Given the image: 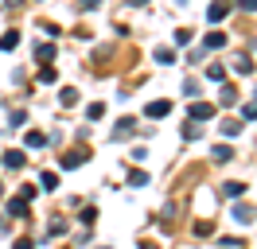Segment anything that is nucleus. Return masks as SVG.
Returning <instances> with one entry per match:
<instances>
[{
  "mask_svg": "<svg viewBox=\"0 0 257 249\" xmlns=\"http://www.w3.org/2000/svg\"><path fill=\"white\" fill-rule=\"evenodd\" d=\"M141 249H160V245H156V241H141Z\"/></svg>",
  "mask_w": 257,
  "mask_h": 249,
  "instance_id": "72a5a7b5",
  "label": "nucleus"
},
{
  "mask_svg": "<svg viewBox=\"0 0 257 249\" xmlns=\"http://www.w3.org/2000/svg\"><path fill=\"white\" fill-rule=\"evenodd\" d=\"M20 47V31H4L0 35V51H16Z\"/></svg>",
  "mask_w": 257,
  "mask_h": 249,
  "instance_id": "f8f14e48",
  "label": "nucleus"
},
{
  "mask_svg": "<svg viewBox=\"0 0 257 249\" xmlns=\"http://www.w3.org/2000/svg\"><path fill=\"white\" fill-rule=\"evenodd\" d=\"M101 249H105V245H101Z\"/></svg>",
  "mask_w": 257,
  "mask_h": 249,
  "instance_id": "e433bc0d",
  "label": "nucleus"
},
{
  "mask_svg": "<svg viewBox=\"0 0 257 249\" xmlns=\"http://www.w3.org/2000/svg\"><path fill=\"white\" fill-rule=\"evenodd\" d=\"M86 117H90V121H101V117H105V105H101V101H94V105L86 109Z\"/></svg>",
  "mask_w": 257,
  "mask_h": 249,
  "instance_id": "b1692460",
  "label": "nucleus"
},
{
  "mask_svg": "<svg viewBox=\"0 0 257 249\" xmlns=\"http://www.w3.org/2000/svg\"><path fill=\"white\" fill-rule=\"evenodd\" d=\"M183 93H187V97H195V93H199V82H195V78H187V82H183Z\"/></svg>",
  "mask_w": 257,
  "mask_h": 249,
  "instance_id": "c756f323",
  "label": "nucleus"
},
{
  "mask_svg": "<svg viewBox=\"0 0 257 249\" xmlns=\"http://www.w3.org/2000/svg\"><path fill=\"white\" fill-rule=\"evenodd\" d=\"M207 78H210V82H222V78H226V66H222V62H210V66H207Z\"/></svg>",
  "mask_w": 257,
  "mask_h": 249,
  "instance_id": "dca6fc26",
  "label": "nucleus"
},
{
  "mask_svg": "<svg viewBox=\"0 0 257 249\" xmlns=\"http://www.w3.org/2000/svg\"><path fill=\"white\" fill-rule=\"evenodd\" d=\"M238 8H245V12H257V0H238Z\"/></svg>",
  "mask_w": 257,
  "mask_h": 249,
  "instance_id": "473e14b6",
  "label": "nucleus"
},
{
  "mask_svg": "<svg viewBox=\"0 0 257 249\" xmlns=\"http://www.w3.org/2000/svg\"><path fill=\"white\" fill-rule=\"evenodd\" d=\"M145 183H148V171H141V168L128 171V187H145Z\"/></svg>",
  "mask_w": 257,
  "mask_h": 249,
  "instance_id": "f3484780",
  "label": "nucleus"
},
{
  "mask_svg": "<svg viewBox=\"0 0 257 249\" xmlns=\"http://www.w3.org/2000/svg\"><path fill=\"white\" fill-rule=\"evenodd\" d=\"M222 133H226V137H238V133H241V121L226 117V121H222Z\"/></svg>",
  "mask_w": 257,
  "mask_h": 249,
  "instance_id": "4be33fe9",
  "label": "nucleus"
},
{
  "mask_svg": "<svg viewBox=\"0 0 257 249\" xmlns=\"http://www.w3.org/2000/svg\"><path fill=\"white\" fill-rule=\"evenodd\" d=\"M210 117H214V105H210V101H191L187 121H210Z\"/></svg>",
  "mask_w": 257,
  "mask_h": 249,
  "instance_id": "f03ea898",
  "label": "nucleus"
},
{
  "mask_svg": "<svg viewBox=\"0 0 257 249\" xmlns=\"http://www.w3.org/2000/svg\"><path fill=\"white\" fill-rule=\"evenodd\" d=\"M222 195H226V199H241V195H245V183L230 179V183H222Z\"/></svg>",
  "mask_w": 257,
  "mask_h": 249,
  "instance_id": "9b49d317",
  "label": "nucleus"
},
{
  "mask_svg": "<svg viewBox=\"0 0 257 249\" xmlns=\"http://www.w3.org/2000/svg\"><path fill=\"white\" fill-rule=\"evenodd\" d=\"M59 101H63L66 109H70V105H78V90H70V86H66V90L59 93Z\"/></svg>",
  "mask_w": 257,
  "mask_h": 249,
  "instance_id": "6ab92c4d",
  "label": "nucleus"
},
{
  "mask_svg": "<svg viewBox=\"0 0 257 249\" xmlns=\"http://www.w3.org/2000/svg\"><path fill=\"white\" fill-rule=\"evenodd\" d=\"M39 183H43V191H55V187H59V175H55V171H43Z\"/></svg>",
  "mask_w": 257,
  "mask_h": 249,
  "instance_id": "412c9836",
  "label": "nucleus"
},
{
  "mask_svg": "<svg viewBox=\"0 0 257 249\" xmlns=\"http://www.w3.org/2000/svg\"><path fill=\"white\" fill-rule=\"evenodd\" d=\"M24 140H28V148H43V144H47V137H43V133H35V129H32Z\"/></svg>",
  "mask_w": 257,
  "mask_h": 249,
  "instance_id": "5701e85b",
  "label": "nucleus"
},
{
  "mask_svg": "<svg viewBox=\"0 0 257 249\" xmlns=\"http://www.w3.org/2000/svg\"><path fill=\"white\" fill-rule=\"evenodd\" d=\"M218 97H222V105H238V90H234V86H222Z\"/></svg>",
  "mask_w": 257,
  "mask_h": 249,
  "instance_id": "a211bd4d",
  "label": "nucleus"
},
{
  "mask_svg": "<svg viewBox=\"0 0 257 249\" xmlns=\"http://www.w3.org/2000/svg\"><path fill=\"white\" fill-rule=\"evenodd\" d=\"M156 62H160V66H172V62H176V51H172V47H156Z\"/></svg>",
  "mask_w": 257,
  "mask_h": 249,
  "instance_id": "ddd939ff",
  "label": "nucleus"
},
{
  "mask_svg": "<svg viewBox=\"0 0 257 249\" xmlns=\"http://www.w3.org/2000/svg\"><path fill=\"white\" fill-rule=\"evenodd\" d=\"M128 4H133V8H145V4H148V0H128Z\"/></svg>",
  "mask_w": 257,
  "mask_h": 249,
  "instance_id": "f704fd0d",
  "label": "nucleus"
},
{
  "mask_svg": "<svg viewBox=\"0 0 257 249\" xmlns=\"http://www.w3.org/2000/svg\"><path fill=\"white\" fill-rule=\"evenodd\" d=\"M218 47H226V31H210L203 39V51H218Z\"/></svg>",
  "mask_w": 257,
  "mask_h": 249,
  "instance_id": "1a4fd4ad",
  "label": "nucleus"
},
{
  "mask_svg": "<svg viewBox=\"0 0 257 249\" xmlns=\"http://www.w3.org/2000/svg\"><path fill=\"white\" fill-rule=\"evenodd\" d=\"M210 156H214V164H230V160H234V148H230V144H214Z\"/></svg>",
  "mask_w": 257,
  "mask_h": 249,
  "instance_id": "6e6552de",
  "label": "nucleus"
},
{
  "mask_svg": "<svg viewBox=\"0 0 257 249\" xmlns=\"http://www.w3.org/2000/svg\"><path fill=\"white\" fill-rule=\"evenodd\" d=\"M0 195H4V187H0Z\"/></svg>",
  "mask_w": 257,
  "mask_h": 249,
  "instance_id": "c9c22d12",
  "label": "nucleus"
},
{
  "mask_svg": "<svg viewBox=\"0 0 257 249\" xmlns=\"http://www.w3.org/2000/svg\"><path fill=\"white\" fill-rule=\"evenodd\" d=\"M168 113H172V101H148V109H145V117H156V121H160V117H168Z\"/></svg>",
  "mask_w": 257,
  "mask_h": 249,
  "instance_id": "39448f33",
  "label": "nucleus"
},
{
  "mask_svg": "<svg viewBox=\"0 0 257 249\" xmlns=\"http://www.w3.org/2000/svg\"><path fill=\"white\" fill-rule=\"evenodd\" d=\"M234 70H238V74H249V70H253V59H249V55H234Z\"/></svg>",
  "mask_w": 257,
  "mask_h": 249,
  "instance_id": "4468645a",
  "label": "nucleus"
},
{
  "mask_svg": "<svg viewBox=\"0 0 257 249\" xmlns=\"http://www.w3.org/2000/svg\"><path fill=\"white\" fill-rule=\"evenodd\" d=\"M4 210H8L12 218H24V214H28V199H20V195H16V199H8V206H4Z\"/></svg>",
  "mask_w": 257,
  "mask_h": 249,
  "instance_id": "9d476101",
  "label": "nucleus"
},
{
  "mask_svg": "<svg viewBox=\"0 0 257 249\" xmlns=\"http://www.w3.org/2000/svg\"><path fill=\"white\" fill-rule=\"evenodd\" d=\"M176 43H179V47H187V43H191V31L179 28V31H176Z\"/></svg>",
  "mask_w": 257,
  "mask_h": 249,
  "instance_id": "c85d7f7f",
  "label": "nucleus"
},
{
  "mask_svg": "<svg viewBox=\"0 0 257 249\" xmlns=\"http://www.w3.org/2000/svg\"><path fill=\"white\" fill-rule=\"evenodd\" d=\"M97 4H101V0H78V8H82V12H94Z\"/></svg>",
  "mask_w": 257,
  "mask_h": 249,
  "instance_id": "7c9ffc66",
  "label": "nucleus"
},
{
  "mask_svg": "<svg viewBox=\"0 0 257 249\" xmlns=\"http://www.w3.org/2000/svg\"><path fill=\"white\" fill-rule=\"evenodd\" d=\"M133 133H137V121H133V117H121L117 129H113V140H125V137H133Z\"/></svg>",
  "mask_w": 257,
  "mask_h": 249,
  "instance_id": "423d86ee",
  "label": "nucleus"
},
{
  "mask_svg": "<svg viewBox=\"0 0 257 249\" xmlns=\"http://www.w3.org/2000/svg\"><path fill=\"white\" fill-rule=\"evenodd\" d=\"M241 117H245V121H257V101H245V105H241Z\"/></svg>",
  "mask_w": 257,
  "mask_h": 249,
  "instance_id": "a878e982",
  "label": "nucleus"
},
{
  "mask_svg": "<svg viewBox=\"0 0 257 249\" xmlns=\"http://www.w3.org/2000/svg\"><path fill=\"white\" fill-rule=\"evenodd\" d=\"M0 160H4V168H12V171L24 168V152H20V148H8V152L0 156Z\"/></svg>",
  "mask_w": 257,
  "mask_h": 249,
  "instance_id": "0eeeda50",
  "label": "nucleus"
},
{
  "mask_svg": "<svg viewBox=\"0 0 257 249\" xmlns=\"http://www.w3.org/2000/svg\"><path fill=\"white\" fill-rule=\"evenodd\" d=\"M226 16H230V0H214V4L207 8V20H210V24H222Z\"/></svg>",
  "mask_w": 257,
  "mask_h": 249,
  "instance_id": "7ed1b4c3",
  "label": "nucleus"
},
{
  "mask_svg": "<svg viewBox=\"0 0 257 249\" xmlns=\"http://www.w3.org/2000/svg\"><path fill=\"white\" fill-rule=\"evenodd\" d=\"M59 164H63L66 171H74V168H82V164H86V148H74V152H66V156H59Z\"/></svg>",
  "mask_w": 257,
  "mask_h": 249,
  "instance_id": "20e7f679",
  "label": "nucleus"
},
{
  "mask_svg": "<svg viewBox=\"0 0 257 249\" xmlns=\"http://www.w3.org/2000/svg\"><path fill=\"white\" fill-rule=\"evenodd\" d=\"M35 59H39V62H51V59H55V47H51V43H39V47H35Z\"/></svg>",
  "mask_w": 257,
  "mask_h": 249,
  "instance_id": "2eb2a0df",
  "label": "nucleus"
},
{
  "mask_svg": "<svg viewBox=\"0 0 257 249\" xmlns=\"http://www.w3.org/2000/svg\"><path fill=\"white\" fill-rule=\"evenodd\" d=\"M12 249H35V241H32V237H20V241H16Z\"/></svg>",
  "mask_w": 257,
  "mask_h": 249,
  "instance_id": "2f4dec72",
  "label": "nucleus"
},
{
  "mask_svg": "<svg viewBox=\"0 0 257 249\" xmlns=\"http://www.w3.org/2000/svg\"><path fill=\"white\" fill-rule=\"evenodd\" d=\"M210 230H214V222H207V218H203V222H195V233H199V237H207Z\"/></svg>",
  "mask_w": 257,
  "mask_h": 249,
  "instance_id": "cd10ccee",
  "label": "nucleus"
},
{
  "mask_svg": "<svg viewBox=\"0 0 257 249\" xmlns=\"http://www.w3.org/2000/svg\"><path fill=\"white\" fill-rule=\"evenodd\" d=\"M55 78H59V74H55V66H43V70H39V82H43V86H51Z\"/></svg>",
  "mask_w": 257,
  "mask_h": 249,
  "instance_id": "bb28decb",
  "label": "nucleus"
},
{
  "mask_svg": "<svg viewBox=\"0 0 257 249\" xmlns=\"http://www.w3.org/2000/svg\"><path fill=\"white\" fill-rule=\"evenodd\" d=\"M24 121H28V113H24V109H12V117H8V129H24Z\"/></svg>",
  "mask_w": 257,
  "mask_h": 249,
  "instance_id": "aec40b11",
  "label": "nucleus"
},
{
  "mask_svg": "<svg viewBox=\"0 0 257 249\" xmlns=\"http://www.w3.org/2000/svg\"><path fill=\"white\" fill-rule=\"evenodd\" d=\"M230 214H234V222L249 226V222L257 218V206H253V202H241V199H234V210H230Z\"/></svg>",
  "mask_w": 257,
  "mask_h": 249,
  "instance_id": "f257e3e1",
  "label": "nucleus"
},
{
  "mask_svg": "<svg viewBox=\"0 0 257 249\" xmlns=\"http://www.w3.org/2000/svg\"><path fill=\"white\" fill-rule=\"evenodd\" d=\"M183 137H187V140H199V137H203V129H199V125H191V121H187V125H183Z\"/></svg>",
  "mask_w": 257,
  "mask_h": 249,
  "instance_id": "393cba45",
  "label": "nucleus"
}]
</instances>
